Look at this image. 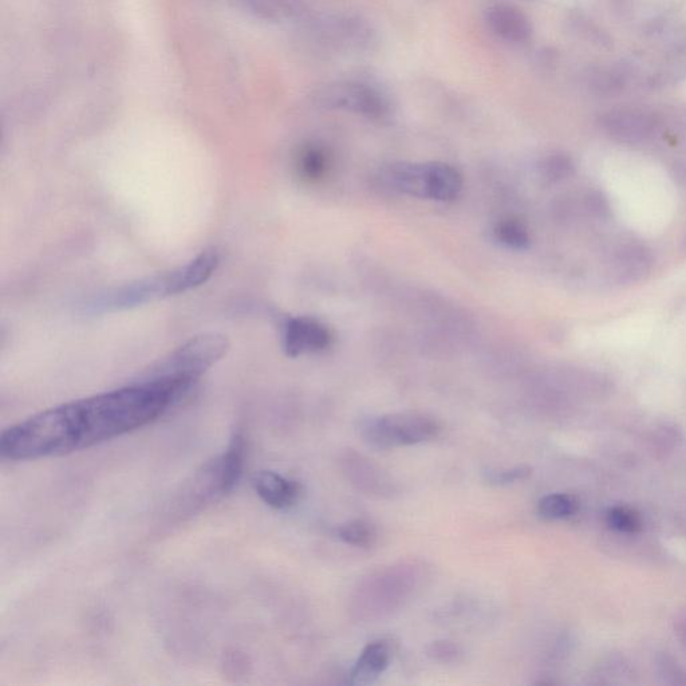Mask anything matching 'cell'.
<instances>
[{
	"instance_id": "cell-5",
	"label": "cell",
	"mask_w": 686,
	"mask_h": 686,
	"mask_svg": "<svg viewBox=\"0 0 686 686\" xmlns=\"http://www.w3.org/2000/svg\"><path fill=\"white\" fill-rule=\"evenodd\" d=\"M440 432L435 417L421 412L392 413L373 417L362 425L366 443L376 449L409 447L433 440Z\"/></svg>"
},
{
	"instance_id": "cell-10",
	"label": "cell",
	"mask_w": 686,
	"mask_h": 686,
	"mask_svg": "<svg viewBox=\"0 0 686 686\" xmlns=\"http://www.w3.org/2000/svg\"><path fill=\"white\" fill-rule=\"evenodd\" d=\"M252 486L256 495L274 510H286L293 507L301 492L298 483L274 471L256 473L252 479Z\"/></svg>"
},
{
	"instance_id": "cell-19",
	"label": "cell",
	"mask_w": 686,
	"mask_h": 686,
	"mask_svg": "<svg viewBox=\"0 0 686 686\" xmlns=\"http://www.w3.org/2000/svg\"><path fill=\"white\" fill-rule=\"evenodd\" d=\"M299 175L306 180L321 179L326 173L327 157L318 148H307L298 161Z\"/></svg>"
},
{
	"instance_id": "cell-14",
	"label": "cell",
	"mask_w": 686,
	"mask_h": 686,
	"mask_svg": "<svg viewBox=\"0 0 686 686\" xmlns=\"http://www.w3.org/2000/svg\"><path fill=\"white\" fill-rule=\"evenodd\" d=\"M356 461L360 472L349 471V475L353 477L354 483L358 484L361 490L370 492V494L384 495L390 492V482L385 480L380 468L374 467L369 460L362 459L361 456L352 455Z\"/></svg>"
},
{
	"instance_id": "cell-2",
	"label": "cell",
	"mask_w": 686,
	"mask_h": 686,
	"mask_svg": "<svg viewBox=\"0 0 686 686\" xmlns=\"http://www.w3.org/2000/svg\"><path fill=\"white\" fill-rule=\"evenodd\" d=\"M219 264L218 250H205L175 270L126 283L96 295L85 303L84 311L88 314L117 313L187 293L210 281Z\"/></svg>"
},
{
	"instance_id": "cell-16",
	"label": "cell",
	"mask_w": 686,
	"mask_h": 686,
	"mask_svg": "<svg viewBox=\"0 0 686 686\" xmlns=\"http://www.w3.org/2000/svg\"><path fill=\"white\" fill-rule=\"evenodd\" d=\"M579 504L574 496L553 494L544 496L539 502V515L544 519L558 520L573 516L578 511Z\"/></svg>"
},
{
	"instance_id": "cell-17",
	"label": "cell",
	"mask_w": 686,
	"mask_h": 686,
	"mask_svg": "<svg viewBox=\"0 0 686 686\" xmlns=\"http://www.w3.org/2000/svg\"><path fill=\"white\" fill-rule=\"evenodd\" d=\"M337 535L342 542L362 548L372 546L374 539H376V532H374L372 524L365 522V520H352V522L342 524L341 527H338Z\"/></svg>"
},
{
	"instance_id": "cell-1",
	"label": "cell",
	"mask_w": 686,
	"mask_h": 686,
	"mask_svg": "<svg viewBox=\"0 0 686 686\" xmlns=\"http://www.w3.org/2000/svg\"><path fill=\"white\" fill-rule=\"evenodd\" d=\"M188 392L175 382L137 377L122 388L54 406L5 429L0 455L29 461L96 447L147 427Z\"/></svg>"
},
{
	"instance_id": "cell-18",
	"label": "cell",
	"mask_w": 686,
	"mask_h": 686,
	"mask_svg": "<svg viewBox=\"0 0 686 686\" xmlns=\"http://www.w3.org/2000/svg\"><path fill=\"white\" fill-rule=\"evenodd\" d=\"M607 523L624 534H638L644 528L640 514L628 507H614L607 512Z\"/></svg>"
},
{
	"instance_id": "cell-9",
	"label": "cell",
	"mask_w": 686,
	"mask_h": 686,
	"mask_svg": "<svg viewBox=\"0 0 686 686\" xmlns=\"http://www.w3.org/2000/svg\"><path fill=\"white\" fill-rule=\"evenodd\" d=\"M599 124L607 136L624 144L644 143L657 129L656 117L640 109L610 110L603 114Z\"/></svg>"
},
{
	"instance_id": "cell-6",
	"label": "cell",
	"mask_w": 686,
	"mask_h": 686,
	"mask_svg": "<svg viewBox=\"0 0 686 686\" xmlns=\"http://www.w3.org/2000/svg\"><path fill=\"white\" fill-rule=\"evenodd\" d=\"M246 437L242 432L232 436L222 455L205 465L196 477L195 486L205 500L218 499L235 490L242 479L246 463Z\"/></svg>"
},
{
	"instance_id": "cell-7",
	"label": "cell",
	"mask_w": 686,
	"mask_h": 686,
	"mask_svg": "<svg viewBox=\"0 0 686 686\" xmlns=\"http://www.w3.org/2000/svg\"><path fill=\"white\" fill-rule=\"evenodd\" d=\"M319 98L327 108L348 110L369 120L386 121L393 114L388 97L374 86L362 82H338L327 86Z\"/></svg>"
},
{
	"instance_id": "cell-4",
	"label": "cell",
	"mask_w": 686,
	"mask_h": 686,
	"mask_svg": "<svg viewBox=\"0 0 686 686\" xmlns=\"http://www.w3.org/2000/svg\"><path fill=\"white\" fill-rule=\"evenodd\" d=\"M385 183L404 195L436 201H452L463 189V177L445 163H400L384 172Z\"/></svg>"
},
{
	"instance_id": "cell-21",
	"label": "cell",
	"mask_w": 686,
	"mask_h": 686,
	"mask_svg": "<svg viewBox=\"0 0 686 686\" xmlns=\"http://www.w3.org/2000/svg\"><path fill=\"white\" fill-rule=\"evenodd\" d=\"M532 469L530 467H516L512 469H507V471H496L488 472L487 479L490 480L492 484H499V486H506V484H512L519 482V480L527 479L531 475Z\"/></svg>"
},
{
	"instance_id": "cell-8",
	"label": "cell",
	"mask_w": 686,
	"mask_h": 686,
	"mask_svg": "<svg viewBox=\"0 0 686 686\" xmlns=\"http://www.w3.org/2000/svg\"><path fill=\"white\" fill-rule=\"evenodd\" d=\"M331 333L326 325L311 317L286 319L282 329L283 350L286 356L299 357L329 348Z\"/></svg>"
},
{
	"instance_id": "cell-11",
	"label": "cell",
	"mask_w": 686,
	"mask_h": 686,
	"mask_svg": "<svg viewBox=\"0 0 686 686\" xmlns=\"http://www.w3.org/2000/svg\"><path fill=\"white\" fill-rule=\"evenodd\" d=\"M487 23L500 38L512 43H524L532 37L531 22L516 7L507 5L492 6L487 11Z\"/></svg>"
},
{
	"instance_id": "cell-23",
	"label": "cell",
	"mask_w": 686,
	"mask_h": 686,
	"mask_svg": "<svg viewBox=\"0 0 686 686\" xmlns=\"http://www.w3.org/2000/svg\"><path fill=\"white\" fill-rule=\"evenodd\" d=\"M587 210H589L595 218H606L610 211L609 201L599 192L591 193V195L587 196Z\"/></svg>"
},
{
	"instance_id": "cell-20",
	"label": "cell",
	"mask_w": 686,
	"mask_h": 686,
	"mask_svg": "<svg viewBox=\"0 0 686 686\" xmlns=\"http://www.w3.org/2000/svg\"><path fill=\"white\" fill-rule=\"evenodd\" d=\"M540 171L544 179L548 181H561L573 175L574 164L569 156L555 153V155L548 156L540 165Z\"/></svg>"
},
{
	"instance_id": "cell-22",
	"label": "cell",
	"mask_w": 686,
	"mask_h": 686,
	"mask_svg": "<svg viewBox=\"0 0 686 686\" xmlns=\"http://www.w3.org/2000/svg\"><path fill=\"white\" fill-rule=\"evenodd\" d=\"M428 653L429 656L441 662H452L459 657V649H457V646L448 641L435 642V644H432L431 648H429Z\"/></svg>"
},
{
	"instance_id": "cell-3",
	"label": "cell",
	"mask_w": 686,
	"mask_h": 686,
	"mask_svg": "<svg viewBox=\"0 0 686 686\" xmlns=\"http://www.w3.org/2000/svg\"><path fill=\"white\" fill-rule=\"evenodd\" d=\"M230 350L226 335L204 333L196 335L155 364L139 377L175 382L191 389Z\"/></svg>"
},
{
	"instance_id": "cell-13",
	"label": "cell",
	"mask_w": 686,
	"mask_h": 686,
	"mask_svg": "<svg viewBox=\"0 0 686 686\" xmlns=\"http://www.w3.org/2000/svg\"><path fill=\"white\" fill-rule=\"evenodd\" d=\"M618 274L626 281L644 278L653 266V256L648 247L640 243H630L617 252L615 258Z\"/></svg>"
},
{
	"instance_id": "cell-15",
	"label": "cell",
	"mask_w": 686,
	"mask_h": 686,
	"mask_svg": "<svg viewBox=\"0 0 686 686\" xmlns=\"http://www.w3.org/2000/svg\"><path fill=\"white\" fill-rule=\"evenodd\" d=\"M495 238L503 246L512 250H526L530 246V234L522 222L515 219H506L495 227Z\"/></svg>"
},
{
	"instance_id": "cell-12",
	"label": "cell",
	"mask_w": 686,
	"mask_h": 686,
	"mask_svg": "<svg viewBox=\"0 0 686 686\" xmlns=\"http://www.w3.org/2000/svg\"><path fill=\"white\" fill-rule=\"evenodd\" d=\"M392 652L388 642L376 641L369 644L350 673V685L362 686L373 684L388 669Z\"/></svg>"
}]
</instances>
